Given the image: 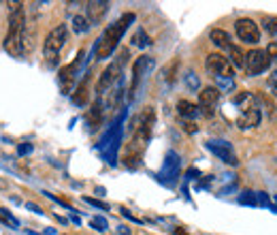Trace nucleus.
<instances>
[{
	"instance_id": "nucleus-1",
	"label": "nucleus",
	"mask_w": 277,
	"mask_h": 235,
	"mask_svg": "<svg viewBox=\"0 0 277 235\" xmlns=\"http://www.w3.org/2000/svg\"><path fill=\"white\" fill-rule=\"evenodd\" d=\"M153 122H156V114L153 109L147 107L143 114L137 118L135 128H132V137L124 146L122 152V162H124L126 169H137L143 162V154H145V148L151 139V130H153Z\"/></svg>"
},
{
	"instance_id": "nucleus-2",
	"label": "nucleus",
	"mask_w": 277,
	"mask_h": 235,
	"mask_svg": "<svg viewBox=\"0 0 277 235\" xmlns=\"http://www.w3.org/2000/svg\"><path fill=\"white\" fill-rule=\"evenodd\" d=\"M26 7L24 3H9V32L5 37V49L13 58H24L26 49H24V39H26Z\"/></svg>"
},
{
	"instance_id": "nucleus-3",
	"label": "nucleus",
	"mask_w": 277,
	"mask_h": 235,
	"mask_svg": "<svg viewBox=\"0 0 277 235\" xmlns=\"http://www.w3.org/2000/svg\"><path fill=\"white\" fill-rule=\"evenodd\" d=\"M135 17H137L135 13H124L115 24H111L105 32L100 35V39L96 41V58L98 60H107L111 54L115 52L122 37H124V32L128 30V26L135 22Z\"/></svg>"
},
{
	"instance_id": "nucleus-4",
	"label": "nucleus",
	"mask_w": 277,
	"mask_h": 235,
	"mask_svg": "<svg viewBox=\"0 0 277 235\" xmlns=\"http://www.w3.org/2000/svg\"><path fill=\"white\" fill-rule=\"evenodd\" d=\"M128 56H130V52L126 47L120 49L117 58L102 71V75L98 77V84H96V96L98 98H105L107 92H111L117 84H122V71H124V64L128 62Z\"/></svg>"
},
{
	"instance_id": "nucleus-5",
	"label": "nucleus",
	"mask_w": 277,
	"mask_h": 235,
	"mask_svg": "<svg viewBox=\"0 0 277 235\" xmlns=\"http://www.w3.org/2000/svg\"><path fill=\"white\" fill-rule=\"evenodd\" d=\"M66 39H68V28L66 24H58L56 28L49 30V35L45 37L43 41V58L47 66L54 69L60 60V52H62V47L66 45Z\"/></svg>"
},
{
	"instance_id": "nucleus-6",
	"label": "nucleus",
	"mask_w": 277,
	"mask_h": 235,
	"mask_svg": "<svg viewBox=\"0 0 277 235\" xmlns=\"http://www.w3.org/2000/svg\"><path fill=\"white\" fill-rule=\"evenodd\" d=\"M271 62L273 60L266 54V49H252L250 54H245V73H248V77H256L264 73L271 66Z\"/></svg>"
},
{
	"instance_id": "nucleus-7",
	"label": "nucleus",
	"mask_w": 277,
	"mask_h": 235,
	"mask_svg": "<svg viewBox=\"0 0 277 235\" xmlns=\"http://www.w3.org/2000/svg\"><path fill=\"white\" fill-rule=\"evenodd\" d=\"M205 69L207 73L215 79V77H228L234 79V66L228 58H224L222 54H209L207 60H205Z\"/></svg>"
},
{
	"instance_id": "nucleus-8",
	"label": "nucleus",
	"mask_w": 277,
	"mask_h": 235,
	"mask_svg": "<svg viewBox=\"0 0 277 235\" xmlns=\"http://www.w3.org/2000/svg\"><path fill=\"white\" fill-rule=\"evenodd\" d=\"M84 56H86L84 52H79L73 62L66 64L62 71H60V88H62V94H70V92H73L75 79H77V73H79V66H81V62H84Z\"/></svg>"
},
{
	"instance_id": "nucleus-9",
	"label": "nucleus",
	"mask_w": 277,
	"mask_h": 235,
	"mask_svg": "<svg viewBox=\"0 0 277 235\" xmlns=\"http://www.w3.org/2000/svg\"><path fill=\"white\" fill-rule=\"evenodd\" d=\"M234 30H237V37L243 41V43H248V45L260 43V28H258V24H256L254 19H250V17L237 19Z\"/></svg>"
},
{
	"instance_id": "nucleus-10",
	"label": "nucleus",
	"mask_w": 277,
	"mask_h": 235,
	"mask_svg": "<svg viewBox=\"0 0 277 235\" xmlns=\"http://www.w3.org/2000/svg\"><path fill=\"white\" fill-rule=\"evenodd\" d=\"M207 150L213 152L215 156H218L222 162H226V165H237V154H234L232 150V144L226 139H209L207 141Z\"/></svg>"
},
{
	"instance_id": "nucleus-11",
	"label": "nucleus",
	"mask_w": 277,
	"mask_h": 235,
	"mask_svg": "<svg viewBox=\"0 0 277 235\" xmlns=\"http://www.w3.org/2000/svg\"><path fill=\"white\" fill-rule=\"evenodd\" d=\"M262 122V111L258 107V103H254L245 109H239V116H237V128L239 130H250L256 128Z\"/></svg>"
},
{
	"instance_id": "nucleus-12",
	"label": "nucleus",
	"mask_w": 277,
	"mask_h": 235,
	"mask_svg": "<svg viewBox=\"0 0 277 235\" xmlns=\"http://www.w3.org/2000/svg\"><path fill=\"white\" fill-rule=\"evenodd\" d=\"M218 100H220V90L215 86H207L199 92V107L203 109L205 116L213 114V107L218 105Z\"/></svg>"
},
{
	"instance_id": "nucleus-13",
	"label": "nucleus",
	"mask_w": 277,
	"mask_h": 235,
	"mask_svg": "<svg viewBox=\"0 0 277 235\" xmlns=\"http://www.w3.org/2000/svg\"><path fill=\"white\" fill-rule=\"evenodd\" d=\"M109 3L107 0H92V3L86 5V17H88V22L92 26H96L102 22V17H105L109 13Z\"/></svg>"
},
{
	"instance_id": "nucleus-14",
	"label": "nucleus",
	"mask_w": 277,
	"mask_h": 235,
	"mask_svg": "<svg viewBox=\"0 0 277 235\" xmlns=\"http://www.w3.org/2000/svg\"><path fill=\"white\" fill-rule=\"evenodd\" d=\"M153 66V62H151V58H147V56H141V58H137V62L132 64V84H130V98L135 96V92H137V88H139V84H141V77H143V73H145L147 69H151Z\"/></svg>"
},
{
	"instance_id": "nucleus-15",
	"label": "nucleus",
	"mask_w": 277,
	"mask_h": 235,
	"mask_svg": "<svg viewBox=\"0 0 277 235\" xmlns=\"http://www.w3.org/2000/svg\"><path fill=\"white\" fill-rule=\"evenodd\" d=\"M177 173H179V156L175 154V152H169L167 160H164V167H162L160 178H162V182L167 180V184H171L173 180L177 178Z\"/></svg>"
},
{
	"instance_id": "nucleus-16",
	"label": "nucleus",
	"mask_w": 277,
	"mask_h": 235,
	"mask_svg": "<svg viewBox=\"0 0 277 235\" xmlns=\"http://www.w3.org/2000/svg\"><path fill=\"white\" fill-rule=\"evenodd\" d=\"M88 98H90V75H86L84 79L79 81V86L75 88V94H73V103L79 105V107H84L88 103Z\"/></svg>"
},
{
	"instance_id": "nucleus-17",
	"label": "nucleus",
	"mask_w": 277,
	"mask_h": 235,
	"mask_svg": "<svg viewBox=\"0 0 277 235\" xmlns=\"http://www.w3.org/2000/svg\"><path fill=\"white\" fill-rule=\"evenodd\" d=\"M102 111H105V107L100 105V100H96L94 105H92V109L88 111V116H86V122H88V126L90 130H96L100 124H102Z\"/></svg>"
},
{
	"instance_id": "nucleus-18",
	"label": "nucleus",
	"mask_w": 277,
	"mask_h": 235,
	"mask_svg": "<svg viewBox=\"0 0 277 235\" xmlns=\"http://www.w3.org/2000/svg\"><path fill=\"white\" fill-rule=\"evenodd\" d=\"M256 103H258L260 109H266V116H269L273 122H277V105L271 100L269 94H264V92H258V94H256Z\"/></svg>"
},
{
	"instance_id": "nucleus-19",
	"label": "nucleus",
	"mask_w": 277,
	"mask_h": 235,
	"mask_svg": "<svg viewBox=\"0 0 277 235\" xmlns=\"http://www.w3.org/2000/svg\"><path fill=\"white\" fill-rule=\"evenodd\" d=\"M209 39H211L213 45H218V47H222V49H230V47H232V43H230V35L226 32V30L213 28L211 32H209Z\"/></svg>"
},
{
	"instance_id": "nucleus-20",
	"label": "nucleus",
	"mask_w": 277,
	"mask_h": 235,
	"mask_svg": "<svg viewBox=\"0 0 277 235\" xmlns=\"http://www.w3.org/2000/svg\"><path fill=\"white\" fill-rule=\"evenodd\" d=\"M177 114L183 120H192V118H196L201 114V109H199V105L190 103V100H179V103H177Z\"/></svg>"
},
{
	"instance_id": "nucleus-21",
	"label": "nucleus",
	"mask_w": 277,
	"mask_h": 235,
	"mask_svg": "<svg viewBox=\"0 0 277 235\" xmlns=\"http://www.w3.org/2000/svg\"><path fill=\"white\" fill-rule=\"evenodd\" d=\"M228 54H230V62H232V66H237V69H245V54L241 52V47L232 45V47L228 49Z\"/></svg>"
},
{
	"instance_id": "nucleus-22",
	"label": "nucleus",
	"mask_w": 277,
	"mask_h": 235,
	"mask_svg": "<svg viewBox=\"0 0 277 235\" xmlns=\"http://www.w3.org/2000/svg\"><path fill=\"white\" fill-rule=\"evenodd\" d=\"M90 26H92V24L88 22V17H86V15H75V17H73V30H75L77 35L88 32Z\"/></svg>"
},
{
	"instance_id": "nucleus-23",
	"label": "nucleus",
	"mask_w": 277,
	"mask_h": 235,
	"mask_svg": "<svg viewBox=\"0 0 277 235\" xmlns=\"http://www.w3.org/2000/svg\"><path fill=\"white\" fill-rule=\"evenodd\" d=\"M215 88H218L220 92H234V79L215 77Z\"/></svg>"
},
{
	"instance_id": "nucleus-24",
	"label": "nucleus",
	"mask_w": 277,
	"mask_h": 235,
	"mask_svg": "<svg viewBox=\"0 0 277 235\" xmlns=\"http://www.w3.org/2000/svg\"><path fill=\"white\" fill-rule=\"evenodd\" d=\"M262 26L269 35H277V17L275 15H264L262 17Z\"/></svg>"
},
{
	"instance_id": "nucleus-25",
	"label": "nucleus",
	"mask_w": 277,
	"mask_h": 235,
	"mask_svg": "<svg viewBox=\"0 0 277 235\" xmlns=\"http://www.w3.org/2000/svg\"><path fill=\"white\" fill-rule=\"evenodd\" d=\"M239 203H241V206H258V201H256V192H252V190L241 192Z\"/></svg>"
},
{
	"instance_id": "nucleus-26",
	"label": "nucleus",
	"mask_w": 277,
	"mask_h": 235,
	"mask_svg": "<svg viewBox=\"0 0 277 235\" xmlns=\"http://www.w3.org/2000/svg\"><path fill=\"white\" fill-rule=\"evenodd\" d=\"M179 69V60H173V62L164 69V79L169 81V84H173V79H175V71Z\"/></svg>"
},
{
	"instance_id": "nucleus-27",
	"label": "nucleus",
	"mask_w": 277,
	"mask_h": 235,
	"mask_svg": "<svg viewBox=\"0 0 277 235\" xmlns=\"http://www.w3.org/2000/svg\"><path fill=\"white\" fill-rule=\"evenodd\" d=\"M132 41H135V45H139V47H147V45H151L149 37H147L145 32H143V30H139V32L135 35V39H132Z\"/></svg>"
},
{
	"instance_id": "nucleus-28",
	"label": "nucleus",
	"mask_w": 277,
	"mask_h": 235,
	"mask_svg": "<svg viewBox=\"0 0 277 235\" xmlns=\"http://www.w3.org/2000/svg\"><path fill=\"white\" fill-rule=\"evenodd\" d=\"M107 220L102 218V216H96V218H92V229H96V231H107Z\"/></svg>"
},
{
	"instance_id": "nucleus-29",
	"label": "nucleus",
	"mask_w": 277,
	"mask_h": 235,
	"mask_svg": "<svg viewBox=\"0 0 277 235\" xmlns=\"http://www.w3.org/2000/svg\"><path fill=\"white\" fill-rule=\"evenodd\" d=\"M186 84H188L190 90H199V88H201V81H199V77L194 75V73H188V75H186Z\"/></svg>"
},
{
	"instance_id": "nucleus-30",
	"label": "nucleus",
	"mask_w": 277,
	"mask_h": 235,
	"mask_svg": "<svg viewBox=\"0 0 277 235\" xmlns=\"http://www.w3.org/2000/svg\"><path fill=\"white\" fill-rule=\"evenodd\" d=\"M84 201L90 203V206L98 208V210H109V203H105V201H98V199H92V197H84Z\"/></svg>"
},
{
	"instance_id": "nucleus-31",
	"label": "nucleus",
	"mask_w": 277,
	"mask_h": 235,
	"mask_svg": "<svg viewBox=\"0 0 277 235\" xmlns=\"http://www.w3.org/2000/svg\"><path fill=\"white\" fill-rule=\"evenodd\" d=\"M179 124H181V128L186 130V132H196V130H199V126L194 124L192 120H183V118H181V122H179Z\"/></svg>"
},
{
	"instance_id": "nucleus-32",
	"label": "nucleus",
	"mask_w": 277,
	"mask_h": 235,
	"mask_svg": "<svg viewBox=\"0 0 277 235\" xmlns=\"http://www.w3.org/2000/svg\"><path fill=\"white\" fill-rule=\"evenodd\" d=\"M269 88H271V92H273V96L277 98V71L269 77Z\"/></svg>"
},
{
	"instance_id": "nucleus-33",
	"label": "nucleus",
	"mask_w": 277,
	"mask_h": 235,
	"mask_svg": "<svg viewBox=\"0 0 277 235\" xmlns=\"http://www.w3.org/2000/svg\"><path fill=\"white\" fill-rule=\"evenodd\" d=\"M266 54L271 56V60H275V58H277V41H271L269 47H266Z\"/></svg>"
},
{
	"instance_id": "nucleus-34",
	"label": "nucleus",
	"mask_w": 277,
	"mask_h": 235,
	"mask_svg": "<svg viewBox=\"0 0 277 235\" xmlns=\"http://www.w3.org/2000/svg\"><path fill=\"white\" fill-rule=\"evenodd\" d=\"M17 152H19V154H30V152H32V146H30V144H19V148H17Z\"/></svg>"
},
{
	"instance_id": "nucleus-35",
	"label": "nucleus",
	"mask_w": 277,
	"mask_h": 235,
	"mask_svg": "<svg viewBox=\"0 0 277 235\" xmlns=\"http://www.w3.org/2000/svg\"><path fill=\"white\" fill-rule=\"evenodd\" d=\"M122 216H126V218H130V220H135V222H141V218H137L135 214H130L126 208H122Z\"/></svg>"
},
{
	"instance_id": "nucleus-36",
	"label": "nucleus",
	"mask_w": 277,
	"mask_h": 235,
	"mask_svg": "<svg viewBox=\"0 0 277 235\" xmlns=\"http://www.w3.org/2000/svg\"><path fill=\"white\" fill-rule=\"evenodd\" d=\"M26 208H28V210H32V212H36V214H43V212H41V208L34 206V203H26Z\"/></svg>"
},
{
	"instance_id": "nucleus-37",
	"label": "nucleus",
	"mask_w": 277,
	"mask_h": 235,
	"mask_svg": "<svg viewBox=\"0 0 277 235\" xmlns=\"http://www.w3.org/2000/svg\"><path fill=\"white\" fill-rule=\"evenodd\" d=\"M196 176H199V171H196V169H190V171H188V178H190V180H192V178H196Z\"/></svg>"
},
{
	"instance_id": "nucleus-38",
	"label": "nucleus",
	"mask_w": 277,
	"mask_h": 235,
	"mask_svg": "<svg viewBox=\"0 0 277 235\" xmlns=\"http://www.w3.org/2000/svg\"><path fill=\"white\" fill-rule=\"evenodd\" d=\"M120 233H122V235H130V231H128L126 227H120Z\"/></svg>"
},
{
	"instance_id": "nucleus-39",
	"label": "nucleus",
	"mask_w": 277,
	"mask_h": 235,
	"mask_svg": "<svg viewBox=\"0 0 277 235\" xmlns=\"http://www.w3.org/2000/svg\"><path fill=\"white\" fill-rule=\"evenodd\" d=\"M175 235H188V233L183 231V229H177V231H175Z\"/></svg>"
},
{
	"instance_id": "nucleus-40",
	"label": "nucleus",
	"mask_w": 277,
	"mask_h": 235,
	"mask_svg": "<svg viewBox=\"0 0 277 235\" xmlns=\"http://www.w3.org/2000/svg\"><path fill=\"white\" fill-rule=\"evenodd\" d=\"M275 203H277V195H275Z\"/></svg>"
}]
</instances>
